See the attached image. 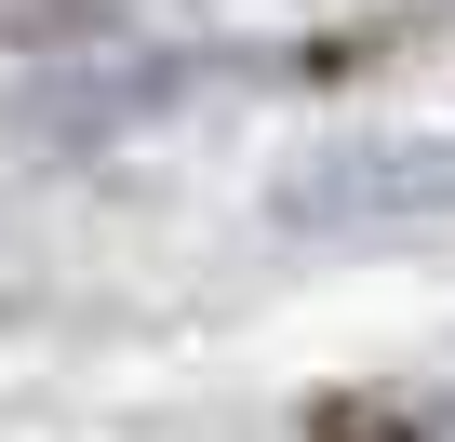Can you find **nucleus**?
Masks as SVG:
<instances>
[{
    "label": "nucleus",
    "instance_id": "obj_1",
    "mask_svg": "<svg viewBox=\"0 0 455 442\" xmlns=\"http://www.w3.org/2000/svg\"><path fill=\"white\" fill-rule=\"evenodd\" d=\"M268 214H282V229H322V242H362V229H455V134L308 148Z\"/></svg>",
    "mask_w": 455,
    "mask_h": 442
},
{
    "label": "nucleus",
    "instance_id": "obj_2",
    "mask_svg": "<svg viewBox=\"0 0 455 442\" xmlns=\"http://www.w3.org/2000/svg\"><path fill=\"white\" fill-rule=\"evenodd\" d=\"M308 442H455V389H322Z\"/></svg>",
    "mask_w": 455,
    "mask_h": 442
}]
</instances>
